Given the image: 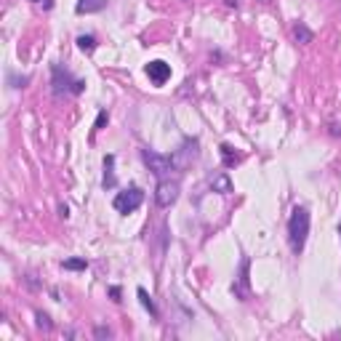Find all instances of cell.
I'll return each mask as SVG.
<instances>
[{
	"mask_svg": "<svg viewBox=\"0 0 341 341\" xmlns=\"http://www.w3.org/2000/svg\"><path fill=\"white\" fill-rule=\"evenodd\" d=\"M309 224L312 216L304 206H296L291 211V219H288V243H291V251L298 256L306 245V237H309Z\"/></svg>",
	"mask_w": 341,
	"mask_h": 341,
	"instance_id": "obj_1",
	"label": "cell"
},
{
	"mask_svg": "<svg viewBox=\"0 0 341 341\" xmlns=\"http://www.w3.org/2000/svg\"><path fill=\"white\" fill-rule=\"evenodd\" d=\"M51 91H54V96H64V93H75L78 96V93L85 91V80L75 78L62 64H54L51 67Z\"/></svg>",
	"mask_w": 341,
	"mask_h": 341,
	"instance_id": "obj_2",
	"label": "cell"
},
{
	"mask_svg": "<svg viewBox=\"0 0 341 341\" xmlns=\"http://www.w3.org/2000/svg\"><path fill=\"white\" fill-rule=\"evenodd\" d=\"M200 155V141L198 139H184L182 147H179L174 155H170V163H174V170L176 174H184L187 168H190L195 160Z\"/></svg>",
	"mask_w": 341,
	"mask_h": 341,
	"instance_id": "obj_3",
	"label": "cell"
},
{
	"mask_svg": "<svg viewBox=\"0 0 341 341\" xmlns=\"http://www.w3.org/2000/svg\"><path fill=\"white\" fill-rule=\"evenodd\" d=\"M141 160L144 165L149 168V174H155L157 179H168L170 170H174V163H170V155H160L155 149H141Z\"/></svg>",
	"mask_w": 341,
	"mask_h": 341,
	"instance_id": "obj_4",
	"label": "cell"
},
{
	"mask_svg": "<svg viewBox=\"0 0 341 341\" xmlns=\"http://www.w3.org/2000/svg\"><path fill=\"white\" fill-rule=\"evenodd\" d=\"M144 203V192L139 190V187H128V190H123V192H117L115 195V200H112V208L117 211V213H133L136 208H139Z\"/></svg>",
	"mask_w": 341,
	"mask_h": 341,
	"instance_id": "obj_5",
	"label": "cell"
},
{
	"mask_svg": "<svg viewBox=\"0 0 341 341\" xmlns=\"http://www.w3.org/2000/svg\"><path fill=\"white\" fill-rule=\"evenodd\" d=\"M179 192H182V184L179 179H160L157 182V190H155V203L160 208H170L174 203L179 200Z\"/></svg>",
	"mask_w": 341,
	"mask_h": 341,
	"instance_id": "obj_6",
	"label": "cell"
},
{
	"mask_svg": "<svg viewBox=\"0 0 341 341\" xmlns=\"http://www.w3.org/2000/svg\"><path fill=\"white\" fill-rule=\"evenodd\" d=\"M248 269H251V259H243V264H240V277H237L235 283H232V293L240 298V301H248V293H251Z\"/></svg>",
	"mask_w": 341,
	"mask_h": 341,
	"instance_id": "obj_7",
	"label": "cell"
},
{
	"mask_svg": "<svg viewBox=\"0 0 341 341\" xmlns=\"http://www.w3.org/2000/svg\"><path fill=\"white\" fill-rule=\"evenodd\" d=\"M144 72H147V78L155 83V85H165L170 80V64H165L163 59H155V62H149L144 67Z\"/></svg>",
	"mask_w": 341,
	"mask_h": 341,
	"instance_id": "obj_8",
	"label": "cell"
},
{
	"mask_svg": "<svg viewBox=\"0 0 341 341\" xmlns=\"http://www.w3.org/2000/svg\"><path fill=\"white\" fill-rule=\"evenodd\" d=\"M109 6V0H78L75 3V14H99Z\"/></svg>",
	"mask_w": 341,
	"mask_h": 341,
	"instance_id": "obj_9",
	"label": "cell"
},
{
	"mask_svg": "<svg viewBox=\"0 0 341 341\" xmlns=\"http://www.w3.org/2000/svg\"><path fill=\"white\" fill-rule=\"evenodd\" d=\"M104 190H115L117 187V179H115V155H107L104 157V179H101Z\"/></svg>",
	"mask_w": 341,
	"mask_h": 341,
	"instance_id": "obj_10",
	"label": "cell"
},
{
	"mask_svg": "<svg viewBox=\"0 0 341 341\" xmlns=\"http://www.w3.org/2000/svg\"><path fill=\"white\" fill-rule=\"evenodd\" d=\"M211 190L219 192V195H229V192H232V182H229L227 174H216L211 179Z\"/></svg>",
	"mask_w": 341,
	"mask_h": 341,
	"instance_id": "obj_11",
	"label": "cell"
},
{
	"mask_svg": "<svg viewBox=\"0 0 341 341\" xmlns=\"http://www.w3.org/2000/svg\"><path fill=\"white\" fill-rule=\"evenodd\" d=\"M293 40L298 43V46H306V43H312L314 40V32L306 27L304 22H298L296 27H293Z\"/></svg>",
	"mask_w": 341,
	"mask_h": 341,
	"instance_id": "obj_12",
	"label": "cell"
},
{
	"mask_svg": "<svg viewBox=\"0 0 341 341\" xmlns=\"http://www.w3.org/2000/svg\"><path fill=\"white\" fill-rule=\"evenodd\" d=\"M136 296H139V301H141L144 309H147V312L152 314V320H157V317H160V309L155 306V301H152V296H149L147 291H144V288H136Z\"/></svg>",
	"mask_w": 341,
	"mask_h": 341,
	"instance_id": "obj_13",
	"label": "cell"
},
{
	"mask_svg": "<svg viewBox=\"0 0 341 341\" xmlns=\"http://www.w3.org/2000/svg\"><path fill=\"white\" fill-rule=\"evenodd\" d=\"M219 149H221V157H224V165H227V168H232V165L240 163V155H237V152L229 147V144H221Z\"/></svg>",
	"mask_w": 341,
	"mask_h": 341,
	"instance_id": "obj_14",
	"label": "cell"
},
{
	"mask_svg": "<svg viewBox=\"0 0 341 341\" xmlns=\"http://www.w3.org/2000/svg\"><path fill=\"white\" fill-rule=\"evenodd\" d=\"M62 267L70 269V272H83L85 267H88V261L85 259H67V261H62Z\"/></svg>",
	"mask_w": 341,
	"mask_h": 341,
	"instance_id": "obj_15",
	"label": "cell"
},
{
	"mask_svg": "<svg viewBox=\"0 0 341 341\" xmlns=\"http://www.w3.org/2000/svg\"><path fill=\"white\" fill-rule=\"evenodd\" d=\"M78 48L85 51V54H91V51L96 48V38H93V35H80L78 38Z\"/></svg>",
	"mask_w": 341,
	"mask_h": 341,
	"instance_id": "obj_16",
	"label": "cell"
},
{
	"mask_svg": "<svg viewBox=\"0 0 341 341\" xmlns=\"http://www.w3.org/2000/svg\"><path fill=\"white\" fill-rule=\"evenodd\" d=\"M35 320H38V328H43V330H51V328H54V322H51L48 312H35Z\"/></svg>",
	"mask_w": 341,
	"mask_h": 341,
	"instance_id": "obj_17",
	"label": "cell"
},
{
	"mask_svg": "<svg viewBox=\"0 0 341 341\" xmlns=\"http://www.w3.org/2000/svg\"><path fill=\"white\" fill-rule=\"evenodd\" d=\"M109 123V115H107V109H101V112L96 115V123H93V131H101Z\"/></svg>",
	"mask_w": 341,
	"mask_h": 341,
	"instance_id": "obj_18",
	"label": "cell"
},
{
	"mask_svg": "<svg viewBox=\"0 0 341 341\" xmlns=\"http://www.w3.org/2000/svg\"><path fill=\"white\" fill-rule=\"evenodd\" d=\"M8 83H11V88H24V85L30 83V78L24 75V78H14V75H8Z\"/></svg>",
	"mask_w": 341,
	"mask_h": 341,
	"instance_id": "obj_19",
	"label": "cell"
},
{
	"mask_svg": "<svg viewBox=\"0 0 341 341\" xmlns=\"http://www.w3.org/2000/svg\"><path fill=\"white\" fill-rule=\"evenodd\" d=\"M93 336L96 338H112V330H109L107 325H96L93 328Z\"/></svg>",
	"mask_w": 341,
	"mask_h": 341,
	"instance_id": "obj_20",
	"label": "cell"
},
{
	"mask_svg": "<svg viewBox=\"0 0 341 341\" xmlns=\"http://www.w3.org/2000/svg\"><path fill=\"white\" fill-rule=\"evenodd\" d=\"M328 133L333 136V139H338V136H341V123H336V120L328 123Z\"/></svg>",
	"mask_w": 341,
	"mask_h": 341,
	"instance_id": "obj_21",
	"label": "cell"
},
{
	"mask_svg": "<svg viewBox=\"0 0 341 341\" xmlns=\"http://www.w3.org/2000/svg\"><path fill=\"white\" fill-rule=\"evenodd\" d=\"M109 296H112V301H120V288L112 285V288H109Z\"/></svg>",
	"mask_w": 341,
	"mask_h": 341,
	"instance_id": "obj_22",
	"label": "cell"
},
{
	"mask_svg": "<svg viewBox=\"0 0 341 341\" xmlns=\"http://www.w3.org/2000/svg\"><path fill=\"white\" fill-rule=\"evenodd\" d=\"M59 216L67 219V216H70V208H67V206H59Z\"/></svg>",
	"mask_w": 341,
	"mask_h": 341,
	"instance_id": "obj_23",
	"label": "cell"
},
{
	"mask_svg": "<svg viewBox=\"0 0 341 341\" xmlns=\"http://www.w3.org/2000/svg\"><path fill=\"white\" fill-rule=\"evenodd\" d=\"M224 3H227V8H237V6H240L237 0H224Z\"/></svg>",
	"mask_w": 341,
	"mask_h": 341,
	"instance_id": "obj_24",
	"label": "cell"
},
{
	"mask_svg": "<svg viewBox=\"0 0 341 341\" xmlns=\"http://www.w3.org/2000/svg\"><path fill=\"white\" fill-rule=\"evenodd\" d=\"M338 237H341V224H338Z\"/></svg>",
	"mask_w": 341,
	"mask_h": 341,
	"instance_id": "obj_25",
	"label": "cell"
},
{
	"mask_svg": "<svg viewBox=\"0 0 341 341\" xmlns=\"http://www.w3.org/2000/svg\"><path fill=\"white\" fill-rule=\"evenodd\" d=\"M32 3H43V0H32Z\"/></svg>",
	"mask_w": 341,
	"mask_h": 341,
	"instance_id": "obj_26",
	"label": "cell"
},
{
	"mask_svg": "<svg viewBox=\"0 0 341 341\" xmlns=\"http://www.w3.org/2000/svg\"><path fill=\"white\" fill-rule=\"evenodd\" d=\"M261 3H272V0H261Z\"/></svg>",
	"mask_w": 341,
	"mask_h": 341,
	"instance_id": "obj_27",
	"label": "cell"
}]
</instances>
